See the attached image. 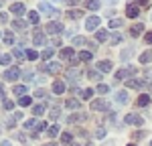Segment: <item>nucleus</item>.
<instances>
[{
	"label": "nucleus",
	"mask_w": 152,
	"mask_h": 146,
	"mask_svg": "<svg viewBox=\"0 0 152 146\" xmlns=\"http://www.w3.org/2000/svg\"><path fill=\"white\" fill-rule=\"evenodd\" d=\"M57 116H59V108H57V110H53V112H51V118H53V120H55Z\"/></svg>",
	"instance_id": "50"
},
{
	"label": "nucleus",
	"mask_w": 152,
	"mask_h": 146,
	"mask_svg": "<svg viewBox=\"0 0 152 146\" xmlns=\"http://www.w3.org/2000/svg\"><path fill=\"white\" fill-rule=\"evenodd\" d=\"M61 142H63V144H69V142H71V134L69 132L61 134Z\"/></svg>",
	"instance_id": "39"
},
{
	"label": "nucleus",
	"mask_w": 152,
	"mask_h": 146,
	"mask_svg": "<svg viewBox=\"0 0 152 146\" xmlns=\"http://www.w3.org/2000/svg\"><path fill=\"white\" fill-rule=\"evenodd\" d=\"M140 14V6L136 4V2H130L128 6H126V16H130V18H136Z\"/></svg>",
	"instance_id": "4"
},
{
	"label": "nucleus",
	"mask_w": 152,
	"mask_h": 146,
	"mask_svg": "<svg viewBox=\"0 0 152 146\" xmlns=\"http://www.w3.org/2000/svg\"><path fill=\"white\" fill-rule=\"evenodd\" d=\"M59 69H61V63H45L41 67L43 73H59Z\"/></svg>",
	"instance_id": "7"
},
{
	"label": "nucleus",
	"mask_w": 152,
	"mask_h": 146,
	"mask_svg": "<svg viewBox=\"0 0 152 146\" xmlns=\"http://www.w3.org/2000/svg\"><path fill=\"white\" fill-rule=\"evenodd\" d=\"M144 41H146V43H152V31H150L146 36H144Z\"/></svg>",
	"instance_id": "48"
},
{
	"label": "nucleus",
	"mask_w": 152,
	"mask_h": 146,
	"mask_svg": "<svg viewBox=\"0 0 152 146\" xmlns=\"http://www.w3.org/2000/svg\"><path fill=\"white\" fill-rule=\"evenodd\" d=\"M152 61V51H146L140 55V63H150Z\"/></svg>",
	"instance_id": "20"
},
{
	"label": "nucleus",
	"mask_w": 152,
	"mask_h": 146,
	"mask_svg": "<svg viewBox=\"0 0 152 146\" xmlns=\"http://www.w3.org/2000/svg\"><path fill=\"white\" fill-rule=\"evenodd\" d=\"M102 110H107V101L105 99H95V101H91V112H102Z\"/></svg>",
	"instance_id": "9"
},
{
	"label": "nucleus",
	"mask_w": 152,
	"mask_h": 146,
	"mask_svg": "<svg viewBox=\"0 0 152 146\" xmlns=\"http://www.w3.org/2000/svg\"><path fill=\"white\" fill-rule=\"evenodd\" d=\"M67 16H69V18H79L81 12H79V10H69V12H67Z\"/></svg>",
	"instance_id": "43"
},
{
	"label": "nucleus",
	"mask_w": 152,
	"mask_h": 146,
	"mask_svg": "<svg viewBox=\"0 0 152 146\" xmlns=\"http://www.w3.org/2000/svg\"><path fill=\"white\" fill-rule=\"evenodd\" d=\"M47 31L51 33V35H59V33L63 31V24H61V23H55V20H53V23H49V24H47Z\"/></svg>",
	"instance_id": "10"
},
{
	"label": "nucleus",
	"mask_w": 152,
	"mask_h": 146,
	"mask_svg": "<svg viewBox=\"0 0 152 146\" xmlns=\"http://www.w3.org/2000/svg\"><path fill=\"white\" fill-rule=\"evenodd\" d=\"M2 146H12V144H10V140H4V142H2Z\"/></svg>",
	"instance_id": "52"
},
{
	"label": "nucleus",
	"mask_w": 152,
	"mask_h": 146,
	"mask_svg": "<svg viewBox=\"0 0 152 146\" xmlns=\"http://www.w3.org/2000/svg\"><path fill=\"white\" fill-rule=\"evenodd\" d=\"M107 33H110V31H97V33H95V39H97V41H107Z\"/></svg>",
	"instance_id": "25"
},
{
	"label": "nucleus",
	"mask_w": 152,
	"mask_h": 146,
	"mask_svg": "<svg viewBox=\"0 0 152 146\" xmlns=\"http://www.w3.org/2000/svg\"><path fill=\"white\" fill-rule=\"evenodd\" d=\"M4 96V87H2V83H0V97Z\"/></svg>",
	"instance_id": "53"
},
{
	"label": "nucleus",
	"mask_w": 152,
	"mask_h": 146,
	"mask_svg": "<svg viewBox=\"0 0 152 146\" xmlns=\"http://www.w3.org/2000/svg\"><path fill=\"white\" fill-rule=\"evenodd\" d=\"M18 77H20L18 67H10V69L4 71V79H6V81H14V79H18Z\"/></svg>",
	"instance_id": "5"
},
{
	"label": "nucleus",
	"mask_w": 152,
	"mask_h": 146,
	"mask_svg": "<svg viewBox=\"0 0 152 146\" xmlns=\"http://www.w3.org/2000/svg\"><path fill=\"white\" fill-rule=\"evenodd\" d=\"M31 77H33V73H31V71L24 73V81H31Z\"/></svg>",
	"instance_id": "49"
},
{
	"label": "nucleus",
	"mask_w": 152,
	"mask_h": 146,
	"mask_svg": "<svg viewBox=\"0 0 152 146\" xmlns=\"http://www.w3.org/2000/svg\"><path fill=\"white\" fill-rule=\"evenodd\" d=\"M97 69H99V71H112V63H110V61H99V63H97Z\"/></svg>",
	"instance_id": "15"
},
{
	"label": "nucleus",
	"mask_w": 152,
	"mask_h": 146,
	"mask_svg": "<svg viewBox=\"0 0 152 146\" xmlns=\"http://www.w3.org/2000/svg\"><path fill=\"white\" fill-rule=\"evenodd\" d=\"M12 53H14V57H18V59H23V57H24V51H23V49H14Z\"/></svg>",
	"instance_id": "45"
},
{
	"label": "nucleus",
	"mask_w": 152,
	"mask_h": 146,
	"mask_svg": "<svg viewBox=\"0 0 152 146\" xmlns=\"http://www.w3.org/2000/svg\"><path fill=\"white\" fill-rule=\"evenodd\" d=\"M97 26H99V18H97V16H89L87 23H85V28H87V31H94Z\"/></svg>",
	"instance_id": "11"
},
{
	"label": "nucleus",
	"mask_w": 152,
	"mask_h": 146,
	"mask_svg": "<svg viewBox=\"0 0 152 146\" xmlns=\"http://www.w3.org/2000/svg\"><path fill=\"white\" fill-rule=\"evenodd\" d=\"M95 136H97V138H104V136H105V130H104V128H97V130H95Z\"/></svg>",
	"instance_id": "47"
},
{
	"label": "nucleus",
	"mask_w": 152,
	"mask_h": 146,
	"mask_svg": "<svg viewBox=\"0 0 152 146\" xmlns=\"http://www.w3.org/2000/svg\"><path fill=\"white\" fill-rule=\"evenodd\" d=\"M28 20H31V23L33 24H39V20H41V16H39V12H28Z\"/></svg>",
	"instance_id": "21"
},
{
	"label": "nucleus",
	"mask_w": 152,
	"mask_h": 146,
	"mask_svg": "<svg viewBox=\"0 0 152 146\" xmlns=\"http://www.w3.org/2000/svg\"><path fill=\"white\" fill-rule=\"evenodd\" d=\"M85 43H87V41H85L83 36H75V39H73V47H75V45L79 47V45H85Z\"/></svg>",
	"instance_id": "36"
},
{
	"label": "nucleus",
	"mask_w": 152,
	"mask_h": 146,
	"mask_svg": "<svg viewBox=\"0 0 152 146\" xmlns=\"http://www.w3.org/2000/svg\"><path fill=\"white\" fill-rule=\"evenodd\" d=\"M39 57H41V55L37 53L35 49H28V51H26V59H28V61H37Z\"/></svg>",
	"instance_id": "18"
},
{
	"label": "nucleus",
	"mask_w": 152,
	"mask_h": 146,
	"mask_svg": "<svg viewBox=\"0 0 152 146\" xmlns=\"http://www.w3.org/2000/svg\"><path fill=\"white\" fill-rule=\"evenodd\" d=\"M136 73V69L134 67H126V69H120V71L116 73V79L118 81H124V79H128L130 75H134Z\"/></svg>",
	"instance_id": "2"
},
{
	"label": "nucleus",
	"mask_w": 152,
	"mask_h": 146,
	"mask_svg": "<svg viewBox=\"0 0 152 146\" xmlns=\"http://www.w3.org/2000/svg\"><path fill=\"white\" fill-rule=\"evenodd\" d=\"M24 128H35L39 132H43V130L47 128V124H45V122H39V120H26L24 122Z\"/></svg>",
	"instance_id": "3"
},
{
	"label": "nucleus",
	"mask_w": 152,
	"mask_h": 146,
	"mask_svg": "<svg viewBox=\"0 0 152 146\" xmlns=\"http://www.w3.org/2000/svg\"><path fill=\"white\" fill-rule=\"evenodd\" d=\"M122 24H124V20H122V18H112L107 26H110V28H118V26H122Z\"/></svg>",
	"instance_id": "24"
},
{
	"label": "nucleus",
	"mask_w": 152,
	"mask_h": 146,
	"mask_svg": "<svg viewBox=\"0 0 152 146\" xmlns=\"http://www.w3.org/2000/svg\"><path fill=\"white\" fill-rule=\"evenodd\" d=\"M73 146H79V144H73Z\"/></svg>",
	"instance_id": "56"
},
{
	"label": "nucleus",
	"mask_w": 152,
	"mask_h": 146,
	"mask_svg": "<svg viewBox=\"0 0 152 146\" xmlns=\"http://www.w3.org/2000/svg\"><path fill=\"white\" fill-rule=\"evenodd\" d=\"M128 87L140 89V87H144V81H142V79H128Z\"/></svg>",
	"instance_id": "16"
},
{
	"label": "nucleus",
	"mask_w": 152,
	"mask_h": 146,
	"mask_svg": "<svg viewBox=\"0 0 152 146\" xmlns=\"http://www.w3.org/2000/svg\"><path fill=\"white\" fill-rule=\"evenodd\" d=\"M35 96H37V97H41V99H45V97H47L49 93L45 91V89H37V91H35Z\"/></svg>",
	"instance_id": "42"
},
{
	"label": "nucleus",
	"mask_w": 152,
	"mask_h": 146,
	"mask_svg": "<svg viewBox=\"0 0 152 146\" xmlns=\"http://www.w3.org/2000/svg\"><path fill=\"white\" fill-rule=\"evenodd\" d=\"M67 108H71V110H79V101H77V99H67Z\"/></svg>",
	"instance_id": "29"
},
{
	"label": "nucleus",
	"mask_w": 152,
	"mask_h": 146,
	"mask_svg": "<svg viewBox=\"0 0 152 146\" xmlns=\"http://www.w3.org/2000/svg\"><path fill=\"white\" fill-rule=\"evenodd\" d=\"M51 57H53V49H45V51L41 53V59H43V61L51 59Z\"/></svg>",
	"instance_id": "27"
},
{
	"label": "nucleus",
	"mask_w": 152,
	"mask_h": 146,
	"mask_svg": "<svg viewBox=\"0 0 152 146\" xmlns=\"http://www.w3.org/2000/svg\"><path fill=\"white\" fill-rule=\"evenodd\" d=\"M12 91H14L16 96H23V93H26V85H16Z\"/></svg>",
	"instance_id": "28"
},
{
	"label": "nucleus",
	"mask_w": 152,
	"mask_h": 146,
	"mask_svg": "<svg viewBox=\"0 0 152 146\" xmlns=\"http://www.w3.org/2000/svg\"><path fill=\"white\" fill-rule=\"evenodd\" d=\"M142 31H144V24H134V26H132V31H130V33H132V36H138L142 33Z\"/></svg>",
	"instance_id": "17"
},
{
	"label": "nucleus",
	"mask_w": 152,
	"mask_h": 146,
	"mask_svg": "<svg viewBox=\"0 0 152 146\" xmlns=\"http://www.w3.org/2000/svg\"><path fill=\"white\" fill-rule=\"evenodd\" d=\"M18 104H20L23 108H26V106H31V97H28V96H26V97H20V99H18Z\"/></svg>",
	"instance_id": "38"
},
{
	"label": "nucleus",
	"mask_w": 152,
	"mask_h": 146,
	"mask_svg": "<svg viewBox=\"0 0 152 146\" xmlns=\"http://www.w3.org/2000/svg\"><path fill=\"white\" fill-rule=\"evenodd\" d=\"M53 91H55V93H57V96H61V93H63V91H65V83H63V81H55V83H53Z\"/></svg>",
	"instance_id": "14"
},
{
	"label": "nucleus",
	"mask_w": 152,
	"mask_h": 146,
	"mask_svg": "<svg viewBox=\"0 0 152 146\" xmlns=\"http://www.w3.org/2000/svg\"><path fill=\"white\" fill-rule=\"evenodd\" d=\"M132 53H134L132 49H126V51L122 53V59H130V57H132Z\"/></svg>",
	"instance_id": "46"
},
{
	"label": "nucleus",
	"mask_w": 152,
	"mask_h": 146,
	"mask_svg": "<svg viewBox=\"0 0 152 146\" xmlns=\"http://www.w3.org/2000/svg\"><path fill=\"white\" fill-rule=\"evenodd\" d=\"M45 146H55V144H53V142H51V144H45Z\"/></svg>",
	"instance_id": "54"
},
{
	"label": "nucleus",
	"mask_w": 152,
	"mask_h": 146,
	"mask_svg": "<svg viewBox=\"0 0 152 146\" xmlns=\"http://www.w3.org/2000/svg\"><path fill=\"white\" fill-rule=\"evenodd\" d=\"M130 146H138V144H130Z\"/></svg>",
	"instance_id": "55"
},
{
	"label": "nucleus",
	"mask_w": 152,
	"mask_h": 146,
	"mask_svg": "<svg viewBox=\"0 0 152 146\" xmlns=\"http://www.w3.org/2000/svg\"><path fill=\"white\" fill-rule=\"evenodd\" d=\"M97 91H99V93H107V91H110V85L99 83V85H97Z\"/></svg>",
	"instance_id": "40"
},
{
	"label": "nucleus",
	"mask_w": 152,
	"mask_h": 146,
	"mask_svg": "<svg viewBox=\"0 0 152 146\" xmlns=\"http://www.w3.org/2000/svg\"><path fill=\"white\" fill-rule=\"evenodd\" d=\"M116 101L118 104H128V91H124V89L118 91L116 93Z\"/></svg>",
	"instance_id": "13"
},
{
	"label": "nucleus",
	"mask_w": 152,
	"mask_h": 146,
	"mask_svg": "<svg viewBox=\"0 0 152 146\" xmlns=\"http://www.w3.org/2000/svg\"><path fill=\"white\" fill-rule=\"evenodd\" d=\"M0 63H2V65H10L12 57H10V55H0Z\"/></svg>",
	"instance_id": "30"
},
{
	"label": "nucleus",
	"mask_w": 152,
	"mask_h": 146,
	"mask_svg": "<svg viewBox=\"0 0 152 146\" xmlns=\"http://www.w3.org/2000/svg\"><path fill=\"white\" fill-rule=\"evenodd\" d=\"M77 59L79 61H91V53H89V51H81V53L77 55Z\"/></svg>",
	"instance_id": "23"
},
{
	"label": "nucleus",
	"mask_w": 152,
	"mask_h": 146,
	"mask_svg": "<svg viewBox=\"0 0 152 146\" xmlns=\"http://www.w3.org/2000/svg\"><path fill=\"white\" fill-rule=\"evenodd\" d=\"M87 77H89V79H99V73H97V71H91V69H89V71H87Z\"/></svg>",
	"instance_id": "44"
},
{
	"label": "nucleus",
	"mask_w": 152,
	"mask_h": 146,
	"mask_svg": "<svg viewBox=\"0 0 152 146\" xmlns=\"http://www.w3.org/2000/svg\"><path fill=\"white\" fill-rule=\"evenodd\" d=\"M47 134L51 136V138H53V136H57V134H59V126H51V128L47 130Z\"/></svg>",
	"instance_id": "37"
},
{
	"label": "nucleus",
	"mask_w": 152,
	"mask_h": 146,
	"mask_svg": "<svg viewBox=\"0 0 152 146\" xmlns=\"http://www.w3.org/2000/svg\"><path fill=\"white\" fill-rule=\"evenodd\" d=\"M2 106H4V110H8V112H10V110L14 108V101H12V99H4V101H2Z\"/></svg>",
	"instance_id": "33"
},
{
	"label": "nucleus",
	"mask_w": 152,
	"mask_h": 146,
	"mask_svg": "<svg viewBox=\"0 0 152 146\" xmlns=\"http://www.w3.org/2000/svg\"><path fill=\"white\" fill-rule=\"evenodd\" d=\"M150 146H152V142H150Z\"/></svg>",
	"instance_id": "57"
},
{
	"label": "nucleus",
	"mask_w": 152,
	"mask_h": 146,
	"mask_svg": "<svg viewBox=\"0 0 152 146\" xmlns=\"http://www.w3.org/2000/svg\"><path fill=\"white\" fill-rule=\"evenodd\" d=\"M35 45H37V47L45 45V35H43V33H37V35H35Z\"/></svg>",
	"instance_id": "22"
},
{
	"label": "nucleus",
	"mask_w": 152,
	"mask_h": 146,
	"mask_svg": "<svg viewBox=\"0 0 152 146\" xmlns=\"http://www.w3.org/2000/svg\"><path fill=\"white\" fill-rule=\"evenodd\" d=\"M148 104H150V96L142 93V96L138 97V106H142V108H144V106H148Z\"/></svg>",
	"instance_id": "19"
},
{
	"label": "nucleus",
	"mask_w": 152,
	"mask_h": 146,
	"mask_svg": "<svg viewBox=\"0 0 152 146\" xmlns=\"http://www.w3.org/2000/svg\"><path fill=\"white\" fill-rule=\"evenodd\" d=\"M2 23H6V14H0V24Z\"/></svg>",
	"instance_id": "51"
},
{
	"label": "nucleus",
	"mask_w": 152,
	"mask_h": 146,
	"mask_svg": "<svg viewBox=\"0 0 152 146\" xmlns=\"http://www.w3.org/2000/svg\"><path fill=\"white\" fill-rule=\"evenodd\" d=\"M99 6H102V2H87V8L89 10H97Z\"/></svg>",
	"instance_id": "41"
},
{
	"label": "nucleus",
	"mask_w": 152,
	"mask_h": 146,
	"mask_svg": "<svg viewBox=\"0 0 152 146\" xmlns=\"http://www.w3.org/2000/svg\"><path fill=\"white\" fill-rule=\"evenodd\" d=\"M4 43H6V45H12V43H14V35H12V33H6V35H4Z\"/></svg>",
	"instance_id": "34"
},
{
	"label": "nucleus",
	"mask_w": 152,
	"mask_h": 146,
	"mask_svg": "<svg viewBox=\"0 0 152 146\" xmlns=\"http://www.w3.org/2000/svg\"><path fill=\"white\" fill-rule=\"evenodd\" d=\"M94 93H95L94 89H83V91H81V97H83V99H89Z\"/></svg>",
	"instance_id": "32"
},
{
	"label": "nucleus",
	"mask_w": 152,
	"mask_h": 146,
	"mask_svg": "<svg viewBox=\"0 0 152 146\" xmlns=\"http://www.w3.org/2000/svg\"><path fill=\"white\" fill-rule=\"evenodd\" d=\"M59 57L61 59H65V61H71V63H75V51L71 47H67V49H63L61 53H59Z\"/></svg>",
	"instance_id": "6"
},
{
	"label": "nucleus",
	"mask_w": 152,
	"mask_h": 146,
	"mask_svg": "<svg viewBox=\"0 0 152 146\" xmlns=\"http://www.w3.org/2000/svg\"><path fill=\"white\" fill-rule=\"evenodd\" d=\"M39 10L45 12L47 16H57V14H59V12L55 10V8H53V6H51L49 2H39Z\"/></svg>",
	"instance_id": "1"
},
{
	"label": "nucleus",
	"mask_w": 152,
	"mask_h": 146,
	"mask_svg": "<svg viewBox=\"0 0 152 146\" xmlns=\"http://www.w3.org/2000/svg\"><path fill=\"white\" fill-rule=\"evenodd\" d=\"M124 122H126V124H136V126H142V124H144V120H142L138 114H128V116L124 118Z\"/></svg>",
	"instance_id": "8"
},
{
	"label": "nucleus",
	"mask_w": 152,
	"mask_h": 146,
	"mask_svg": "<svg viewBox=\"0 0 152 146\" xmlns=\"http://www.w3.org/2000/svg\"><path fill=\"white\" fill-rule=\"evenodd\" d=\"M43 112H45V106H35L33 108V114L35 116H43Z\"/></svg>",
	"instance_id": "35"
},
{
	"label": "nucleus",
	"mask_w": 152,
	"mask_h": 146,
	"mask_svg": "<svg viewBox=\"0 0 152 146\" xmlns=\"http://www.w3.org/2000/svg\"><path fill=\"white\" fill-rule=\"evenodd\" d=\"M10 12L12 14H23L24 12V4L23 2H12L10 4Z\"/></svg>",
	"instance_id": "12"
},
{
	"label": "nucleus",
	"mask_w": 152,
	"mask_h": 146,
	"mask_svg": "<svg viewBox=\"0 0 152 146\" xmlns=\"http://www.w3.org/2000/svg\"><path fill=\"white\" fill-rule=\"evenodd\" d=\"M12 28H26L24 20H12Z\"/></svg>",
	"instance_id": "31"
},
{
	"label": "nucleus",
	"mask_w": 152,
	"mask_h": 146,
	"mask_svg": "<svg viewBox=\"0 0 152 146\" xmlns=\"http://www.w3.org/2000/svg\"><path fill=\"white\" fill-rule=\"evenodd\" d=\"M120 41H122V35L120 33H114V35L110 36V45H118Z\"/></svg>",
	"instance_id": "26"
}]
</instances>
